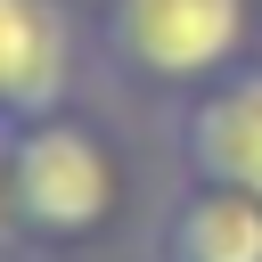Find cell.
<instances>
[{
  "mask_svg": "<svg viewBox=\"0 0 262 262\" xmlns=\"http://www.w3.org/2000/svg\"><path fill=\"white\" fill-rule=\"evenodd\" d=\"M98 41L131 82L205 90L246 66L254 0H98Z\"/></svg>",
  "mask_w": 262,
  "mask_h": 262,
  "instance_id": "6da1fadb",
  "label": "cell"
},
{
  "mask_svg": "<svg viewBox=\"0 0 262 262\" xmlns=\"http://www.w3.org/2000/svg\"><path fill=\"white\" fill-rule=\"evenodd\" d=\"M164 262H262V205L237 188H196L164 221Z\"/></svg>",
  "mask_w": 262,
  "mask_h": 262,
  "instance_id": "5b68a950",
  "label": "cell"
},
{
  "mask_svg": "<svg viewBox=\"0 0 262 262\" xmlns=\"http://www.w3.org/2000/svg\"><path fill=\"white\" fill-rule=\"evenodd\" d=\"M180 164L196 188H237L262 205V66H237L180 106Z\"/></svg>",
  "mask_w": 262,
  "mask_h": 262,
  "instance_id": "277c9868",
  "label": "cell"
},
{
  "mask_svg": "<svg viewBox=\"0 0 262 262\" xmlns=\"http://www.w3.org/2000/svg\"><path fill=\"white\" fill-rule=\"evenodd\" d=\"M82 66V25L66 0H0V131L66 106Z\"/></svg>",
  "mask_w": 262,
  "mask_h": 262,
  "instance_id": "3957f363",
  "label": "cell"
},
{
  "mask_svg": "<svg viewBox=\"0 0 262 262\" xmlns=\"http://www.w3.org/2000/svg\"><path fill=\"white\" fill-rule=\"evenodd\" d=\"M8 196L33 237H90L115 213V147L66 106L8 131Z\"/></svg>",
  "mask_w": 262,
  "mask_h": 262,
  "instance_id": "7a4b0ae2",
  "label": "cell"
}]
</instances>
